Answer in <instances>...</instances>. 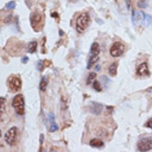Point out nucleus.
<instances>
[{"mask_svg":"<svg viewBox=\"0 0 152 152\" xmlns=\"http://www.w3.org/2000/svg\"><path fill=\"white\" fill-rule=\"evenodd\" d=\"M17 128L16 126H13L4 135V140L7 144L11 146L15 145L17 141Z\"/></svg>","mask_w":152,"mask_h":152,"instance_id":"20e7f679","label":"nucleus"},{"mask_svg":"<svg viewBox=\"0 0 152 152\" xmlns=\"http://www.w3.org/2000/svg\"><path fill=\"white\" fill-rule=\"evenodd\" d=\"M6 100L4 97L0 98V110H1V115H2L3 112L5 110V103Z\"/></svg>","mask_w":152,"mask_h":152,"instance_id":"6ab92c4d","label":"nucleus"},{"mask_svg":"<svg viewBox=\"0 0 152 152\" xmlns=\"http://www.w3.org/2000/svg\"><path fill=\"white\" fill-rule=\"evenodd\" d=\"M38 43L37 41H34L30 42L28 44V52L30 54L34 53L37 51Z\"/></svg>","mask_w":152,"mask_h":152,"instance_id":"ddd939ff","label":"nucleus"},{"mask_svg":"<svg viewBox=\"0 0 152 152\" xmlns=\"http://www.w3.org/2000/svg\"><path fill=\"white\" fill-rule=\"evenodd\" d=\"M100 69H101V66H100V65H97V66L95 67V70H96V71H99L100 70Z\"/></svg>","mask_w":152,"mask_h":152,"instance_id":"cd10ccee","label":"nucleus"},{"mask_svg":"<svg viewBox=\"0 0 152 152\" xmlns=\"http://www.w3.org/2000/svg\"><path fill=\"white\" fill-rule=\"evenodd\" d=\"M44 68V62L42 60H38L37 63V69L40 72H42Z\"/></svg>","mask_w":152,"mask_h":152,"instance_id":"4be33fe9","label":"nucleus"},{"mask_svg":"<svg viewBox=\"0 0 152 152\" xmlns=\"http://www.w3.org/2000/svg\"><path fill=\"white\" fill-rule=\"evenodd\" d=\"M96 76H97L96 73L93 72L90 73L89 75H88V78H87V85L90 84L92 83V81L94 80V79L96 78Z\"/></svg>","mask_w":152,"mask_h":152,"instance_id":"dca6fc26","label":"nucleus"},{"mask_svg":"<svg viewBox=\"0 0 152 152\" xmlns=\"http://www.w3.org/2000/svg\"><path fill=\"white\" fill-rule=\"evenodd\" d=\"M58 126L57 124H56L55 122H53L51 123V125L50 127V129H49V131L50 133H54L56 131H57L58 130Z\"/></svg>","mask_w":152,"mask_h":152,"instance_id":"aec40b11","label":"nucleus"},{"mask_svg":"<svg viewBox=\"0 0 152 152\" xmlns=\"http://www.w3.org/2000/svg\"><path fill=\"white\" fill-rule=\"evenodd\" d=\"M137 74L140 76H149L150 75V72L148 67V65L146 62H144L140 65L137 69Z\"/></svg>","mask_w":152,"mask_h":152,"instance_id":"9b49d317","label":"nucleus"},{"mask_svg":"<svg viewBox=\"0 0 152 152\" xmlns=\"http://www.w3.org/2000/svg\"><path fill=\"white\" fill-rule=\"evenodd\" d=\"M100 52V47L99 44L98 42L92 43L90 48V56L87 66L88 69H90L91 67L99 60V55Z\"/></svg>","mask_w":152,"mask_h":152,"instance_id":"f03ea898","label":"nucleus"},{"mask_svg":"<svg viewBox=\"0 0 152 152\" xmlns=\"http://www.w3.org/2000/svg\"><path fill=\"white\" fill-rule=\"evenodd\" d=\"M30 20L32 27L35 30L37 29V28H38V26L41 23L42 15L40 12H38V11H34V12L31 13Z\"/></svg>","mask_w":152,"mask_h":152,"instance_id":"6e6552de","label":"nucleus"},{"mask_svg":"<svg viewBox=\"0 0 152 152\" xmlns=\"http://www.w3.org/2000/svg\"><path fill=\"white\" fill-rule=\"evenodd\" d=\"M145 126H147V127H148V128H151V129H152V119L149 120V121L145 124Z\"/></svg>","mask_w":152,"mask_h":152,"instance_id":"393cba45","label":"nucleus"},{"mask_svg":"<svg viewBox=\"0 0 152 152\" xmlns=\"http://www.w3.org/2000/svg\"><path fill=\"white\" fill-rule=\"evenodd\" d=\"M29 61V57L28 56H24L21 59V62L22 63H24V64H26Z\"/></svg>","mask_w":152,"mask_h":152,"instance_id":"b1692460","label":"nucleus"},{"mask_svg":"<svg viewBox=\"0 0 152 152\" xmlns=\"http://www.w3.org/2000/svg\"><path fill=\"white\" fill-rule=\"evenodd\" d=\"M90 17L88 13H82L78 16L76 22V30L79 33H83L88 28Z\"/></svg>","mask_w":152,"mask_h":152,"instance_id":"f257e3e1","label":"nucleus"},{"mask_svg":"<svg viewBox=\"0 0 152 152\" xmlns=\"http://www.w3.org/2000/svg\"><path fill=\"white\" fill-rule=\"evenodd\" d=\"M125 51V46L120 42H115L110 50V53L113 57H120L123 54Z\"/></svg>","mask_w":152,"mask_h":152,"instance_id":"423d86ee","label":"nucleus"},{"mask_svg":"<svg viewBox=\"0 0 152 152\" xmlns=\"http://www.w3.org/2000/svg\"><path fill=\"white\" fill-rule=\"evenodd\" d=\"M138 150L140 151H146L152 149V137H148L140 140L137 143Z\"/></svg>","mask_w":152,"mask_h":152,"instance_id":"0eeeda50","label":"nucleus"},{"mask_svg":"<svg viewBox=\"0 0 152 152\" xmlns=\"http://www.w3.org/2000/svg\"><path fill=\"white\" fill-rule=\"evenodd\" d=\"M143 24L146 26H148L151 24H152V16L149 15H146V17L144 20Z\"/></svg>","mask_w":152,"mask_h":152,"instance_id":"a211bd4d","label":"nucleus"},{"mask_svg":"<svg viewBox=\"0 0 152 152\" xmlns=\"http://www.w3.org/2000/svg\"><path fill=\"white\" fill-rule=\"evenodd\" d=\"M44 141V135L43 134H41L40 136V144H42Z\"/></svg>","mask_w":152,"mask_h":152,"instance_id":"a878e982","label":"nucleus"},{"mask_svg":"<svg viewBox=\"0 0 152 152\" xmlns=\"http://www.w3.org/2000/svg\"><path fill=\"white\" fill-rule=\"evenodd\" d=\"M9 90L12 92H17L22 88V83L20 78L16 76H10L8 79Z\"/></svg>","mask_w":152,"mask_h":152,"instance_id":"39448f33","label":"nucleus"},{"mask_svg":"<svg viewBox=\"0 0 152 152\" xmlns=\"http://www.w3.org/2000/svg\"><path fill=\"white\" fill-rule=\"evenodd\" d=\"M43 62H44V66H45L47 67H49L51 65V62L49 60H44Z\"/></svg>","mask_w":152,"mask_h":152,"instance_id":"bb28decb","label":"nucleus"},{"mask_svg":"<svg viewBox=\"0 0 152 152\" xmlns=\"http://www.w3.org/2000/svg\"><path fill=\"white\" fill-rule=\"evenodd\" d=\"M118 64L116 63H113L109 67V73L111 76H115L118 73Z\"/></svg>","mask_w":152,"mask_h":152,"instance_id":"4468645a","label":"nucleus"},{"mask_svg":"<svg viewBox=\"0 0 152 152\" xmlns=\"http://www.w3.org/2000/svg\"><path fill=\"white\" fill-rule=\"evenodd\" d=\"M25 103L23 96L22 94H18L13 99L12 106L15 109L16 113L23 116L25 113Z\"/></svg>","mask_w":152,"mask_h":152,"instance_id":"7ed1b4c3","label":"nucleus"},{"mask_svg":"<svg viewBox=\"0 0 152 152\" xmlns=\"http://www.w3.org/2000/svg\"><path fill=\"white\" fill-rule=\"evenodd\" d=\"M47 86V81L45 76H44L40 82V88L42 91L45 92L46 91Z\"/></svg>","mask_w":152,"mask_h":152,"instance_id":"2eb2a0df","label":"nucleus"},{"mask_svg":"<svg viewBox=\"0 0 152 152\" xmlns=\"http://www.w3.org/2000/svg\"><path fill=\"white\" fill-rule=\"evenodd\" d=\"M93 88L97 92H101L102 91V87L100 83L97 80L94 81L93 83Z\"/></svg>","mask_w":152,"mask_h":152,"instance_id":"f3484780","label":"nucleus"},{"mask_svg":"<svg viewBox=\"0 0 152 152\" xmlns=\"http://www.w3.org/2000/svg\"><path fill=\"white\" fill-rule=\"evenodd\" d=\"M49 120L50 122V123L54 122L55 121V115L54 113H50L49 115Z\"/></svg>","mask_w":152,"mask_h":152,"instance_id":"5701e85b","label":"nucleus"},{"mask_svg":"<svg viewBox=\"0 0 152 152\" xmlns=\"http://www.w3.org/2000/svg\"><path fill=\"white\" fill-rule=\"evenodd\" d=\"M16 7V3L15 1H10L9 3H8L6 6V8L7 10H12L14 9Z\"/></svg>","mask_w":152,"mask_h":152,"instance_id":"412c9836","label":"nucleus"},{"mask_svg":"<svg viewBox=\"0 0 152 152\" xmlns=\"http://www.w3.org/2000/svg\"><path fill=\"white\" fill-rule=\"evenodd\" d=\"M103 110V105L97 101H92L90 103V111L95 115H99Z\"/></svg>","mask_w":152,"mask_h":152,"instance_id":"9d476101","label":"nucleus"},{"mask_svg":"<svg viewBox=\"0 0 152 152\" xmlns=\"http://www.w3.org/2000/svg\"><path fill=\"white\" fill-rule=\"evenodd\" d=\"M90 145L92 147L99 149V148L102 147L104 146V143L100 139L93 138V139L90 140Z\"/></svg>","mask_w":152,"mask_h":152,"instance_id":"f8f14e48","label":"nucleus"},{"mask_svg":"<svg viewBox=\"0 0 152 152\" xmlns=\"http://www.w3.org/2000/svg\"><path fill=\"white\" fill-rule=\"evenodd\" d=\"M146 15L143 11H135L134 10L132 11V22L134 25L140 23H143Z\"/></svg>","mask_w":152,"mask_h":152,"instance_id":"1a4fd4ad","label":"nucleus"}]
</instances>
